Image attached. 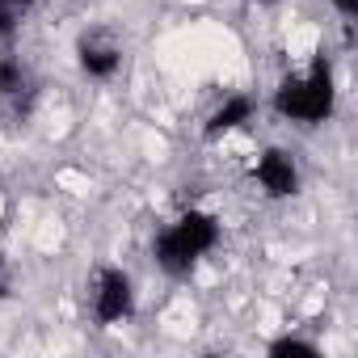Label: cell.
Returning a JSON list of instances; mask_svg holds the SVG:
<instances>
[{
	"label": "cell",
	"mask_w": 358,
	"mask_h": 358,
	"mask_svg": "<svg viewBox=\"0 0 358 358\" xmlns=\"http://www.w3.org/2000/svg\"><path fill=\"white\" fill-rule=\"evenodd\" d=\"M135 312V291H131V274L118 266L97 270V287H93V316L97 324H122Z\"/></svg>",
	"instance_id": "3"
},
{
	"label": "cell",
	"mask_w": 358,
	"mask_h": 358,
	"mask_svg": "<svg viewBox=\"0 0 358 358\" xmlns=\"http://www.w3.org/2000/svg\"><path fill=\"white\" fill-rule=\"evenodd\" d=\"M270 354L274 358H320V350L312 341H299V337H278L270 341Z\"/></svg>",
	"instance_id": "9"
},
{
	"label": "cell",
	"mask_w": 358,
	"mask_h": 358,
	"mask_svg": "<svg viewBox=\"0 0 358 358\" xmlns=\"http://www.w3.org/2000/svg\"><path fill=\"white\" fill-rule=\"evenodd\" d=\"M220 245V220L211 211H186L177 215L152 245L156 253V266L173 278H182L199 266V257H207L211 249Z\"/></svg>",
	"instance_id": "1"
},
{
	"label": "cell",
	"mask_w": 358,
	"mask_h": 358,
	"mask_svg": "<svg viewBox=\"0 0 358 358\" xmlns=\"http://www.w3.org/2000/svg\"><path fill=\"white\" fill-rule=\"evenodd\" d=\"M253 177L262 182V190H266L270 199H291V194L299 190V169H295V160H291L287 152H278V148H270V152L257 156Z\"/></svg>",
	"instance_id": "4"
},
{
	"label": "cell",
	"mask_w": 358,
	"mask_h": 358,
	"mask_svg": "<svg viewBox=\"0 0 358 358\" xmlns=\"http://www.w3.org/2000/svg\"><path fill=\"white\" fill-rule=\"evenodd\" d=\"M333 101H337V89H333V68L329 59H316L308 72L299 76H287L274 93V110L291 122H303V127H316L333 114Z\"/></svg>",
	"instance_id": "2"
},
{
	"label": "cell",
	"mask_w": 358,
	"mask_h": 358,
	"mask_svg": "<svg viewBox=\"0 0 358 358\" xmlns=\"http://www.w3.org/2000/svg\"><path fill=\"white\" fill-rule=\"evenodd\" d=\"M329 5H333L337 13H345V17H354V13H358V0H329Z\"/></svg>",
	"instance_id": "10"
},
{
	"label": "cell",
	"mask_w": 358,
	"mask_h": 358,
	"mask_svg": "<svg viewBox=\"0 0 358 358\" xmlns=\"http://www.w3.org/2000/svg\"><path fill=\"white\" fill-rule=\"evenodd\" d=\"M76 59H80L85 76H93V80H114V76H118V68H122V51H118L110 38H97V34L80 38Z\"/></svg>",
	"instance_id": "5"
},
{
	"label": "cell",
	"mask_w": 358,
	"mask_h": 358,
	"mask_svg": "<svg viewBox=\"0 0 358 358\" xmlns=\"http://www.w3.org/2000/svg\"><path fill=\"white\" fill-rule=\"evenodd\" d=\"M30 13H34V0H0V38H13Z\"/></svg>",
	"instance_id": "7"
},
{
	"label": "cell",
	"mask_w": 358,
	"mask_h": 358,
	"mask_svg": "<svg viewBox=\"0 0 358 358\" xmlns=\"http://www.w3.org/2000/svg\"><path fill=\"white\" fill-rule=\"evenodd\" d=\"M26 68H22V59H13V55H0V93L5 97H22L26 93Z\"/></svg>",
	"instance_id": "8"
},
{
	"label": "cell",
	"mask_w": 358,
	"mask_h": 358,
	"mask_svg": "<svg viewBox=\"0 0 358 358\" xmlns=\"http://www.w3.org/2000/svg\"><path fill=\"white\" fill-rule=\"evenodd\" d=\"M257 5H278V0H257Z\"/></svg>",
	"instance_id": "11"
},
{
	"label": "cell",
	"mask_w": 358,
	"mask_h": 358,
	"mask_svg": "<svg viewBox=\"0 0 358 358\" xmlns=\"http://www.w3.org/2000/svg\"><path fill=\"white\" fill-rule=\"evenodd\" d=\"M253 118V97H245V93H236V97H228L211 118H207V127H203V135L207 139H220V135H228V131H236V127H245Z\"/></svg>",
	"instance_id": "6"
}]
</instances>
